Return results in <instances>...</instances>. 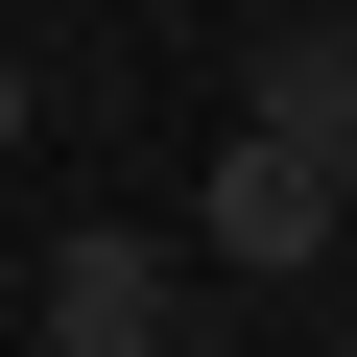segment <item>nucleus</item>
<instances>
[{"label": "nucleus", "instance_id": "7ed1b4c3", "mask_svg": "<svg viewBox=\"0 0 357 357\" xmlns=\"http://www.w3.org/2000/svg\"><path fill=\"white\" fill-rule=\"evenodd\" d=\"M286 167H333V215H357V24H262V96H238Z\"/></svg>", "mask_w": 357, "mask_h": 357}, {"label": "nucleus", "instance_id": "39448f33", "mask_svg": "<svg viewBox=\"0 0 357 357\" xmlns=\"http://www.w3.org/2000/svg\"><path fill=\"white\" fill-rule=\"evenodd\" d=\"M0 286H24V238H0Z\"/></svg>", "mask_w": 357, "mask_h": 357}, {"label": "nucleus", "instance_id": "20e7f679", "mask_svg": "<svg viewBox=\"0 0 357 357\" xmlns=\"http://www.w3.org/2000/svg\"><path fill=\"white\" fill-rule=\"evenodd\" d=\"M24 119H48V72H24V48H0V143H24Z\"/></svg>", "mask_w": 357, "mask_h": 357}, {"label": "nucleus", "instance_id": "f03ea898", "mask_svg": "<svg viewBox=\"0 0 357 357\" xmlns=\"http://www.w3.org/2000/svg\"><path fill=\"white\" fill-rule=\"evenodd\" d=\"M191 238H215L238 286H310V262H333L357 215H333V167H286V143L238 119V143H215V191H191Z\"/></svg>", "mask_w": 357, "mask_h": 357}, {"label": "nucleus", "instance_id": "f257e3e1", "mask_svg": "<svg viewBox=\"0 0 357 357\" xmlns=\"http://www.w3.org/2000/svg\"><path fill=\"white\" fill-rule=\"evenodd\" d=\"M0 310H24V357H191V262H167V238H24V286H0Z\"/></svg>", "mask_w": 357, "mask_h": 357}]
</instances>
